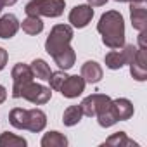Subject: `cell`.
Returning <instances> with one entry per match:
<instances>
[{"label":"cell","mask_w":147,"mask_h":147,"mask_svg":"<svg viewBox=\"0 0 147 147\" xmlns=\"http://www.w3.org/2000/svg\"><path fill=\"white\" fill-rule=\"evenodd\" d=\"M97 31L102 35V42L109 49H121L125 45V21L118 11H107L100 16Z\"/></svg>","instance_id":"6da1fadb"},{"label":"cell","mask_w":147,"mask_h":147,"mask_svg":"<svg viewBox=\"0 0 147 147\" xmlns=\"http://www.w3.org/2000/svg\"><path fill=\"white\" fill-rule=\"evenodd\" d=\"M71 40H73V28L67 24H55L50 30V35L45 42V50L54 57L55 54L67 49Z\"/></svg>","instance_id":"7a4b0ae2"},{"label":"cell","mask_w":147,"mask_h":147,"mask_svg":"<svg viewBox=\"0 0 147 147\" xmlns=\"http://www.w3.org/2000/svg\"><path fill=\"white\" fill-rule=\"evenodd\" d=\"M24 12L28 16L59 18L64 12V0H31L26 4Z\"/></svg>","instance_id":"3957f363"},{"label":"cell","mask_w":147,"mask_h":147,"mask_svg":"<svg viewBox=\"0 0 147 147\" xmlns=\"http://www.w3.org/2000/svg\"><path fill=\"white\" fill-rule=\"evenodd\" d=\"M12 97L14 99L23 97V99H26V100H30V102H33L36 106H42V104H47L50 100L52 92H50V88H47L43 85H38V83L30 82V83L23 85L19 90L12 92Z\"/></svg>","instance_id":"277c9868"},{"label":"cell","mask_w":147,"mask_h":147,"mask_svg":"<svg viewBox=\"0 0 147 147\" xmlns=\"http://www.w3.org/2000/svg\"><path fill=\"white\" fill-rule=\"evenodd\" d=\"M137 52V47L135 45H123L121 50L118 49H113L107 55H106V66L109 69H119L123 67L125 64H130V61L133 59Z\"/></svg>","instance_id":"5b68a950"},{"label":"cell","mask_w":147,"mask_h":147,"mask_svg":"<svg viewBox=\"0 0 147 147\" xmlns=\"http://www.w3.org/2000/svg\"><path fill=\"white\" fill-rule=\"evenodd\" d=\"M109 106H111V99H109L107 95H102V94L88 95V97H87V99H83V102L80 104L83 116H88V118L97 116L99 113H102V111L109 109Z\"/></svg>","instance_id":"8992f818"},{"label":"cell","mask_w":147,"mask_h":147,"mask_svg":"<svg viewBox=\"0 0 147 147\" xmlns=\"http://www.w3.org/2000/svg\"><path fill=\"white\" fill-rule=\"evenodd\" d=\"M130 73L137 82L147 80V49H138L130 61Z\"/></svg>","instance_id":"52a82bcc"},{"label":"cell","mask_w":147,"mask_h":147,"mask_svg":"<svg viewBox=\"0 0 147 147\" xmlns=\"http://www.w3.org/2000/svg\"><path fill=\"white\" fill-rule=\"evenodd\" d=\"M94 18V9L90 5H76L69 12V23L75 28H85Z\"/></svg>","instance_id":"ba28073f"},{"label":"cell","mask_w":147,"mask_h":147,"mask_svg":"<svg viewBox=\"0 0 147 147\" xmlns=\"http://www.w3.org/2000/svg\"><path fill=\"white\" fill-rule=\"evenodd\" d=\"M61 94L64 95V97H67V99H75V97H78L83 90H85V80L82 78V76H67L66 80H64V83L61 85Z\"/></svg>","instance_id":"9c48e42d"},{"label":"cell","mask_w":147,"mask_h":147,"mask_svg":"<svg viewBox=\"0 0 147 147\" xmlns=\"http://www.w3.org/2000/svg\"><path fill=\"white\" fill-rule=\"evenodd\" d=\"M12 80H14V88H12V92L19 90L23 85L33 82L31 67L26 66V64H16V66L12 67Z\"/></svg>","instance_id":"30bf717a"},{"label":"cell","mask_w":147,"mask_h":147,"mask_svg":"<svg viewBox=\"0 0 147 147\" xmlns=\"http://www.w3.org/2000/svg\"><path fill=\"white\" fill-rule=\"evenodd\" d=\"M111 109L118 121H126L133 116V106L128 99H116L111 100Z\"/></svg>","instance_id":"8fae6325"},{"label":"cell","mask_w":147,"mask_h":147,"mask_svg":"<svg viewBox=\"0 0 147 147\" xmlns=\"http://www.w3.org/2000/svg\"><path fill=\"white\" fill-rule=\"evenodd\" d=\"M130 18H131V26L138 31L147 30V11L142 4H131L130 5Z\"/></svg>","instance_id":"7c38bea8"},{"label":"cell","mask_w":147,"mask_h":147,"mask_svg":"<svg viewBox=\"0 0 147 147\" xmlns=\"http://www.w3.org/2000/svg\"><path fill=\"white\" fill-rule=\"evenodd\" d=\"M82 78L85 83H99L102 78V67L95 61H87L82 66Z\"/></svg>","instance_id":"4fadbf2b"},{"label":"cell","mask_w":147,"mask_h":147,"mask_svg":"<svg viewBox=\"0 0 147 147\" xmlns=\"http://www.w3.org/2000/svg\"><path fill=\"white\" fill-rule=\"evenodd\" d=\"M19 30V21L12 14H5L0 18V38H12Z\"/></svg>","instance_id":"5bb4252c"},{"label":"cell","mask_w":147,"mask_h":147,"mask_svg":"<svg viewBox=\"0 0 147 147\" xmlns=\"http://www.w3.org/2000/svg\"><path fill=\"white\" fill-rule=\"evenodd\" d=\"M47 125V116L43 111L40 109H30L28 111V125H26V130L33 131V133H38L45 128Z\"/></svg>","instance_id":"9a60e30c"},{"label":"cell","mask_w":147,"mask_h":147,"mask_svg":"<svg viewBox=\"0 0 147 147\" xmlns=\"http://www.w3.org/2000/svg\"><path fill=\"white\" fill-rule=\"evenodd\" d=\"M54 61H55V64H57L61 69H69V67L75 66L76 54H75V50H73L71 47H67V49H64L62 52L55 54V55H54Z\"/></svg>","instance_id":"2e32d148"},{"label":"cell","mask_w":147,"mask_h":147,"mask_svg":"<svg viewBox=\"0 0 147 147\" xmlns=\"http://www.w3.org/2000/svg\"><path fill=\"white\" fill-rule=\"evenodd\" d=\"M30 67H31V73H33V78H38V80H43V82H47L52 75L50 66L43 59H35Z\"/></svg>","instance_id":"e0dca14e"},{"label":"cell","mask_w":147,"mask_h":147,"mask_svg":"<svg viewBox=\"0 0 147 147\" xmlns=\"http://www.w3.org/2000/svg\"><path fill=\"white\" fill-rule=\"evenodd\" d=\"M9 121L14 128L18 130H26V125H28V109H21V107H16L11 111L9 114Z\"/></svg>","instance_id":"ac0fdd59"},{"label":"cell","mask_w":147,"mask_h":147,"mask_svg":"<svg viewBox=\"0 0 147 147\" xmlns=\"http://www.w3.org/2000/svg\"><path fill=\"white\" fill-rule=\"evenodd\" d=\"M82 118H83V113L80 106H69L62 114V123L66 126H75L82 121Z\"/></svg>","instance_id":"d6986e66"},{"label":"cell","mask_w":147,"mask_h":147,"mask_svg":"<svg viewBox=\"0 0 147 147\" xmlns=\"http://www.w3.org/2000/svg\"><path fill=\"white\" fill-rule=\"evenodd\" d=\"M42 145L43 147H66L67 145V138L62 133H59V131H49V133L43 135Z\"/></svg>","instance_id":"ffe728a7"},{"label":"cell","mask_w":147,"mask_h":147,"mask_svg":"<svg viewBox=\"0 0 147 147\" xmlns=\"http://www.w3.org/2000/svg\"><path fill=\"white\" fill-rule=\"evenodd\" d=\"M104 145H114V147H137V142L130 140L126 137L125 131H118V133H113L106 142Z\"/></svg>","instance_id":"44dd1931"},{"label":"cell","mask_w":147,"mask_h":147,"mask_svg":"<svg viewBox=\"0 0 147 147\" xmlns=\"http://www.w3.org/2000/svg\"><path fill=\"white\" fill-rule=\"evenodd\" d=\"M21 26H23V31L28 33V35H38V33H42V30H43V23H42V19L36 18V16H28V18L21 23Z\"/></svg>","instance_id":"7402d4cb"},{"label":"cell","mask_w":147,"mask_h":147,"mask_svg":"<svg viewBox=\"0 0 147 147\" xmlns=\"http://www.w3.org/2000/svg\"><path fill=\"white\" fill-rule=\"evenodd\" d=\"M26 140L23 137H16L9 131L0 135V147H24Z\"/></svg>","instance_id":"603a6c76"},{"label":"cell","mask_w":147,"mask_h":147,"mask_svg":"<svg viewBox=\"0 0 147 147\" xmlns=\"http://www.w3.org/2000/svg\"><path fill=\"white\" fill-rule=\"evenodd\" d=\"M66 78H67L66 73H62V71H55V73H52V75H50V78H49L47 82H50V88H52V90H59Z\"/></svg>","instance_id":"cb8c5ba5"},{"label":"cell","mask_w":147,"mask_h":147,"mask_svg":"<svg viewBox=\"0 0 147 147\" xmlns=\"http://www.w3.org/2000/svg\"><path fill=\"white\" fill-rule=\"evenodd\" d=\"M145 36H147V30H142V31H140V35H138V49H147Z\"/></svg>","instance_id":"d4e9b609"},{"label":"cell","mask_w":147,"mask_h":147,"mask_svg":"<svg viewBox=\"0 0 147 147\" xmlns=\"http://www.w3.org/2000/svg\"><path fill=\"white\" fill-rule=\"evenodd\" d=\"M5 64H7V52L0 47V71L5 67Z\"/></svg>","instance_id":"484cf974"},{"label":"cell","mask_w":147,"mask_h":147,"mask_svg":"<svg viewBox=\"0 0 147 147\" xmlns=\"http://www.w3.org/2000/svg\"><path fill=\"white\" fill-rule=\"evenodd\" d=\"M107 2V0H88V5L90 7H100Z\"/></svg>","instance_id":"4316f807"},{"label":"cell","mask_w":147,"mask_h":147,"mask_svg":"<svg viewBox=\"0 0 147 147\" xmlns=\"http://www.w3.org/2000/svg\"><path fill=\"white\" fill-rule=\"evenodd\" d=\"M5 99H7V90H5V87L0 85V104H2Z\"/></svg>","instance_id":"83f0119b"},{"label":"cell","mask_w":147,"mask_h":147,"mask_svg":"<svg viewBox=\"0 0 147 147\" xmlns=\"http://www.w3.org/2000/svg\"><path fill=\"white\" fill-rule=\"evenodd\" d=\"M0 2H2V5L5 7V5H14L18 0H0Z\"/></svg>","instance_id":"f1b7e54d"},{"label":"cell","mask_w":147,"mask_h":147,"mask_svg":"<svg viewBox=\"0 0 147 147\" xmlns=\"http://www.w3.org/2000/svg\"><path fill=\"white\" fill-rule=\"evenodd\" d=\"M128 2H130V4H142L144 0H128Z\"/></svg>","instance_id":"f546056e"},{"label":"cell","mask_w":147,"mask_h":147,"mask_svg":"<svg viewBox=\"0 0 147 147\" xmlns=\"http://www.w3.org/2000/svg\"><path fill=\"white\" fill-rule=\"evenodd\" d=\"M116 2H128V0H116Z\"/></svg>","instance_id":"4dcf8cb0"}]
</instances>
